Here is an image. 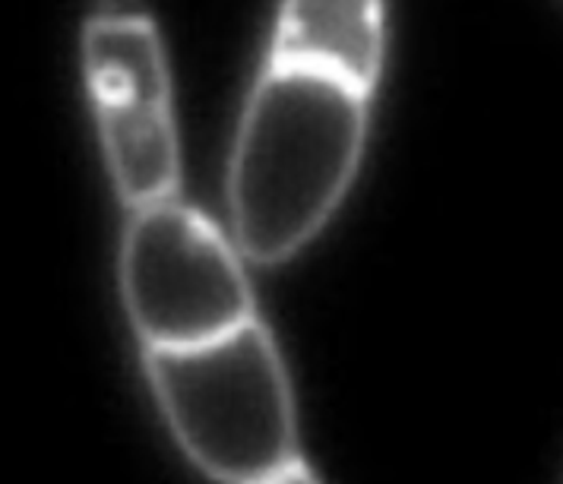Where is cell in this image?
<instances>
[{"mask_svg": "<svg viewBox=\"0 0 563 484\" xmlns=\"http://www.w3.org/2000/svg\"><path fill=\"white\" fill-rule=\"evenodd\" d=\"M371 96L301 67L263 64L229 155L231 238L244 260L279 266L330 226L352 190Z\"/></svg>", "mask_w": 563, "mask_h": 484, "instance_id": "1", "label": "cell"}, {"mask_svg": "<svg viewBox=\"0 0 563 484\" xmlns=\"http://www.w3.org/2000/svg\"><path fill=\"white\" fill-rule=\"evenodd\" d=\"M79 61L118 200L130 212L178 197L180 133L162 32L143 13L102 10L82 26Z\"/></svg>", "mask_w": 563, "mask_h": 484, "instance_id": "4", "label": "cell"}, {"mask_svg": "<svg viewBox=\"0 0 563 484\" xmlns=\"http://www.w3.org/2000/svg\"><path fill=\"white\" fill-rule=\"evenodd\" d=\"M266 61L323 74L374 96L386 61V3L282 0Z\"/></svg>", "mask_w": 563, "mask_h": 484, "instance_id": "5", "label": "cell"}, {"mask_svg": "<svg viewBox=\"0 0 563 484\" xmlns=\"http://www.w3.org/2000/svg\"><path fill=\"white\" fill-rule=\"evenodd\" d=\"M118 285L140 349L203 345L256 317L234 238L178 197L130 209Z\"/></svg>", "mask_w": 563, "mask_h": 484, "instance_id": "3", "label": "cell"}, {"mask_svg": "<svg viewBox=\"0 0 563 484\" xmlns=\"http://www.w3.org/2000/svg\"><path fill=\"white\" fill-rule=\"evenodd\" d=\"M143 374L184 457L216 482H310L279 345L254 317L190 349H143Z\"/></svg>", "mask_w": 563, "mask_h": 484, "instance_id": "2", "label": "cell"}]
</instances>
